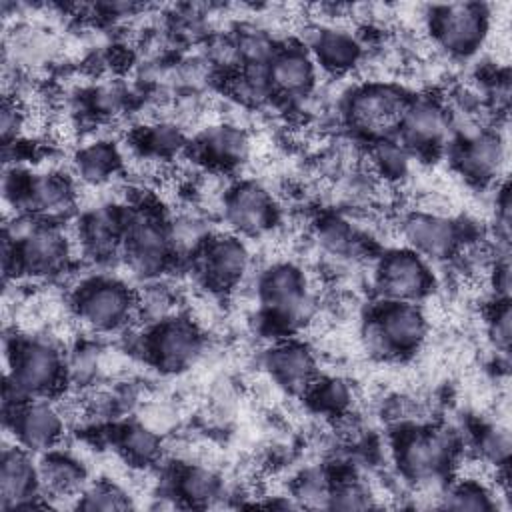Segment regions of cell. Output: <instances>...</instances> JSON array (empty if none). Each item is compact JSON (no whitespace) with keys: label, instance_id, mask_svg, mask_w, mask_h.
I'll return each mask as SVG.
<instances>
[{"label":"cell","instance_id":"cell-1","mask_svg":"<svg viewBox=\"0 0 512 512\" xmlns=\"http://www.w3.org/2000/svg\"><path fill=\"white\" fill-rule=\"evenodd\" d=\"M8 360L10 368L4 388L6 410L30 398H50L68 378L64 354L50 340L32 338L14 342Z\"/></svg>","mask_w":512,"mask_h":512},{"label":"cell","instance_id":"cell-2","mask_svg":"<svg viewBox=\"0 0 512 512\" xmlns=\"http://www.w3.org/2000/svg\"><path fill=\"white\" fill-rule=\"evenodd\" d=\"M394 452L404 478L430 484L440 480L454 464L458 442L446 428L412 426L398 434Z\"/></svg>","mask_w":512,"mask_h":512},{"label":"cell","instance_id":"cell-3","mask_svg":"<svg viewBox=\"0 0 512 512\" xmlns=\"http://www.w3.org/2000/svg\"><path fill=\"white\" fill-rule=\"evenodd\" d=\"M258 298L276 328L288 332L310 320L314 300L306 274L290 262L272 264L258 282Z\"/></svg>","mask_w":512,"mask_h":512},{"label":"cell","instance_id":"cell-4","mask_svg":"<svg viewBox=\"0 0 512 512\" xmlns=\"http://www.w3.org/2000/svg\"><path fill=\"white\" fill-rule=\"evenodd\" d=\"M428 332L424 312L412 302H380L364 326L370 352L396 358L420 348Z\"/></svg>","mask_w":512,"mask_h":512},{"label":"cell","instance_id":"cell-5","mask_svg":"<svg viewBox=\"0 0 512 512\" xmlns=\"http://www.w3.org/2000/svg\"><path fill=\"white\" fill-rule=\"evenodd\" d=\"M410 98L392 84L370 82L352 90L344 102L348 124L372 142L394 138Z\"/></svg>","mask_w":512,"mask_h":512},{"label":"cell","instance_id":"cell-6","mask_svg":"<svg viewBox=\"0 0 512 512\" xmlns=\"http://www.w3.org/2000/svg\"><path fill=\"white\" fill-rule=\"evenodd\" d=\"M138 312V298L116 278H90L74 296L76 318L92 332H116Z\"/></svg>","mask_w":512,"mask_h":512},{"label":"cell","instance_id":"cell-7","mask_svg":"<svg viewBox=\"0 0 512 512\" xmlns=\"http://www.w3.org/2000/svg\"><path fill=\"white\" fill-rule=\"evenodd\" d=\"M120 254L126 266L140 278L162 274L176 254L170 226L146 210L128 214Z\"/></svg>","mask_w":512,"mask_h":512},{"label":"cell","instance_id":"cell-8","mask_svg":"<svg viewBox=\"0 0 512 512\" xmlns=\"http://www.w3.org/2000/svg\"><path fill=\"white\" fill-rule=\"evenodd\" d=\"M490 14L484 4L456 2L436 6L430 12V32L434 42L450 56L466 58L486 40Z\"/></svg>","mask_w":512,"mask_h":512},{"label":"cell","instance_id":"cell-9","mask_svg":"<svg viewBox=\"0 0 512 512\" xmlns=\"http://www.w3.org/2000/svg\"><path fill=\"white\" fill-rule=\"evenodd\" d=\"M202 348L204 336L198 326L174 316L156 322L144 336V352L148 360L164 372L190 368L200 358Z\"/></svg>","mask_w":512,"mask_h":512},{"label":"cell","instance_id":"cell-10","mask_svg":"<svg viewBox=\"0 0 512 512\" xmlns=\"http://www.w3.org/2000/svg\"><path fill=\"white\" fill-rule=\"evenodd\" d=\"M374 284L386 302H412L422 300L432 288V272L428 260L410 248L390 250L376 266Z\"/></svg>","mask_w":512,"mask_h":512},{"label":"cell","instance_id":"cell-11","mask_svg":"<svg viewBox=\"0 0 512 512\" xmlns=\"http://www.w3.org/2000/svg\"><path fill=\"white\" fill-rule=\"evenodd\" d=\"M6 424L12 428L16 444L32 454H46L60 444L66 420L60 406L50 398H30L10 408Z\"/></svg>","mask_w":512,"mask_h":512},{"label":"cell","instance_id":"cell-12","mask_svg":"<svg viewBox=\"0 0 512 512\" xmlns=\"http://www.w3.org/2000/svg\"><path fill=\"white\" fill-rule=\"evenodd\" d=\"M220 204L224 222L236 236H260L276 220L272 196L266 188L250 180L228 186Z\"/></svg>","mask_w":512,"mask_h":512},{"label":"cell","instance_id":"cell-13","mask_svg":"<svg viewBox=\"0 0 512 512\" xmlns=\"http://www.w3.org/2000/svg\"><path fill=\"white\" fill-rule=\"evenodd\" d=\"M406 246L424 260H446L460 252L462 230L454 220L430 210H416L402 222Z\"/></svg>","mask_w":512,"mask_h":512},{"label":"cell","instance_id":"cell-14","mask_svg":"<svg viewBox=\"0 0 512 512\" xmlns=\"http://www.w3.org/2000/svg\"><path fill=\"white\" fill-rule=\"evenodd\" d=\"M40 472L32 460V452L14 442V446L2 450L0 460V508L26 510L40 504Z\"/></svg>","mask_w":512,"mask_h":512},{"label":"cell","instance_id":"cell-15","mask_svg":"<svg viewBox=\"0 0 512 512\" xmlns=\"http://www.w3.org/2000/svg\"><path fill=\"white\" fill-rule=\"evenodd\" d=\"M450 134V110L434 98L408 100L398 124V140L410 152H428L444 144Z\"/></svg>","mask_w":512,"mask_h":512},{"label":"cell","instance_id":"cell-16","mask_svg":"<svg viewBox=\"0 0 512 512\" xmlns=\"http://www.w3.org/2000/svg\"><path fill=\"white\" fill-rule=\"evenodd\" d=\"M198 266L206 284L214 290L238 286L250 268V252L236 234L206 238L198 250Z\"/></svg>","mask_w":512,"mask_h":512},{"label":"cell","instance_id":"cell-17","mask_svg":"<svg viewBox=\"0 0 512 512\" xmlns=\"http://www.w3.org/2000/svg\"><path fill=\"white\" fill-rule=\"evenodd\" d=\"M454 162L464 178L474 184L494 182L506 162V144L502 136L488 128H478L460 136L454 152Z\"/></svg>","mask_w":512,"mask_h":512},{"label":"cell","instance_id":"cell-18","mask_svg":"<svg viewBox=\"0 0 512 512\" xmlns=\"http://www.w3.org/2000/svg\"><path fill=\"white\" fill-rule=\"evenodd\" d=\"M316 62L302 46L276 48L268 62V80L274 96L288 100L304 98L316 84Z\"/></svg>","mask_w":512,"mask_h":512},{"label":"cell","instance_id":"cell-19","mask_svg":"<svg viewBox=\"0 0 512 512\" xmlns=\"http://www.w3.org/2000/svg\"><path fill=\"white\" fill-rule=\"evenodd\" d=\"M264 364L272 378L292 394H308L318 380V366L312 350L296 340H284L266 352Z\"/></svg>","mask_w":512,"mask_h":512},{"label":"cell","instance_id":"cell-20","mask_svg":"<svg viewBox=\"0 0 512 512\" xmlns=\"http://www.w3.org/2000/svg\"><path fill=\"white\" fill-rule=\"evenodd\" d=\"M308 52L316 66L330 74H346L356 68L364 56L360 38L346 28L320 26L308 38Z\"/></svg>","mask_w":512,"mask_h":512},{"label":"cell","instance_id":"cell-21","mask_svg":"<svg viewBox=\"0 0 512 512\" xmlns=\"http://www.w3.org/2000/svg\"><path fill=\"white\" fill-rule=\"evenodd\" d=\"M252 142L244 128L236 124L208 126L196 140V154L208 166L224 170L242 164L250 154Z\"/></svg>","mask_w":512,"mask_h":512},{"label":"cell","instance_id":"cell-22","mask_svg":"<svg viewBox=\"0 0 512 512\" xmlns=\"http://www.w3.org/2000/svg\"><path fill=\"white\" fill-rule=\"evenodd\" d=\"M126 216L114 206H102L86 214L78 226L80 248L96 260L112 258L122 248Z\"/></svg>","mask_w":512,"mask_h":512},{"label":"cell","instance_id":"cell-23","mask_svg":"<svg viewBox=\"0 0 512 512\" xmlns=\"http://www.w3.org/2000/svg\"><path fill=\"white\" fill-rule=\"evenodd\" d=\"M40 472V492L42 496L58 498H74L78 500L80 492L84 490V468L78 460L60 454V452H46L38 464Z\"/></svg>","mask_w":512,"mask_h":512},{"label":"cell","instance_id":"cell-24","mask_svg":"<svg viewBox=\"0 0 512 512\" xmlns=\"http://www.w3.org/2000/svg\"><path fill=\"white\" fill-rule=\"evenodd\" d=\"M122 156L112 142L98 140L82 146L74 158V170L78 178L92 186L106 184L120 168Z\"/></svg>","mask_w":512,"mask_h":512},{"label":"cell","instance_id":"cell-25","mask_svg":"<svg viewBox=\"0 0 512 512\" xmlns=\"http://www.w3.org/2000/svg\"><path fill=\"white\" fill-rule=\"evenodd\" d=\"M174 494L188 506H208L222 494V480L212 468L188 464L176 474Z\"/></svg>","mask_w":512,"mask_h":512},{"label":"cell","instance_id":"cell-26","mask_svg":"<svg viewBox=\"0 0 512 512\" xmlns=\"http://www.w3.org/2000/svg\"><path fill=\"white\" fill-rule=\"evenodd\" d=\"M116 444L122 456L126 458V462L140 468L156 464L162 454V440L158 438V434L146 428L144 424H136V422L120 428L116 436Z\"/></svg>","mask_w":512,"mask_h":512},{"label":"cell","instance_id":"cell-27","mask_svg":"<svg viewBox=\"0 0 512 512\" xmlns=\"http://www.w3.org/2000/svg\"><path fill=\"white\" fill-rule=\"evenodd\" d=\"M316 242L322 252L334 258H354L358 256L362 246V240L356 234L354 226L336 216H330L318 222Z\"/></svg>","mask_w":512,"mask_h":512},{"label":"cell","instance_id":"cell-28","mask_svg":"<svg viewBox=\"0 0 512 512\" xmlns=\"http://www.w3.org/2000/svg\"><path fill=\"white\" fill-rule=\"evenodd\" d=\"M410 150L394 138H384L372 142L368 148V164L372 172L384 180H400L410 168Z\"/></svg>","mask_w":512,"mask_h":512},{"label":"cell","instance_id":"cell-29","mask_svg":"<svg viewBox=\"0 0 512 512\" xmlns=\"http://www.w3.org/2000/svg\"><path fill=\"white\" fill-rule=\"evenodd\" d=\"M138 144L144 156H150L154 160H166L170 156H176L184 148V136L176 124L160 120L142 128Z\"/></svg>","mask_w":512,"mask_h":512},{"label":"cell","instance_id":"cell-30","mask_svg":"<svg viewBox=\"0 0 512 512\" xmlns=\"http://www.w3.org/2000/svg\"><path fill=\"white\" fill-rule=\"evenodd\" d=\"M440 506L448 510H492L496 502L484 482L478 478H462L440 496Z\"/></svg>","mask_w":512,"mask_h":512},{"label":"cell","instance_id":"cell-31","mask_svg":"<svg viewBox=\"0 0 512 512\" xmlns=\"http://www.w3.org/2000/svg\"><path fill=\"white\" fill-rule=\"evenodd\" d=\"M510 432L504 426L490 424L484 426L476 436V450L478 460L484 466H494L496 470H506L510 462Z\"/></svg>","mask_w":512,"mask_h":512},{"label":"cell","instance_id":"cell-32","mask_svg":"<svg viewBox=\"0 0 512 512\" xmlns=\"http://www.w3.org/2000/svg\"><path fill=\"white\" fill-rule=\"evenodd\" d=\"M332 480L324 470L312 468L302 472L292 490H294V498L298 500V504L302 506H316V508H328V500H330V492H332Z\"/></svg>","mask_w":512,"mask_h":512},{"label":"cell","instance_id":"cell-33","mask_svg":"<svg viewBox=\"0 0 512 512\" xmlns=\"http://www.w3.org/2000/svg\"><path fill=\"white\" fill-rule=\"evenodd\" d=\"M126 102V90L116 82L98 84L86 92V108L100 120H108L120 114L126 108Z\"/></svg>","mask_w":512,"mask_h":512},{"label":"cell","instance_id":"cell-34","mask_svg":"<svg viewBox=\"0 0 512 512\" xmlns=\"http://www.w3.org/2000/svg\"><path fill=\"white\" fill-rule=\"evenodd\" d=\"M306 396H310L320 410L330 412V414H338V412H344L350 406L352 390L340 378H326V380L318 378L312 384V388L308 390Z\"/></svg>","mask_w":512,"mask_h":512},{"label":"cell","instance_id":"cell-35","mask_svg":"<svg viewBox=\"0 0 512 512\" xmlns=\"http://www.w3.org/2000/svg\"><path fill=\"white\" fill-rule=\"evenodd\" d=\"M76 506L82 510H124L130 506L128 496L110 482H96L84 486Z\"/></svg>","mask_w":512,"mask_h":512},{"label":"cell","instance_id":"cell-36","mask_svg":"<svg viewBox=\"0 0 512 512\" xmlns=\"http://www.w3.org/2000/svg\"><path fill=\"white\" fill-rule=\"evenodd\" d=\"M368 506H372V496L360 482L344 480V482L332 484L328 508L358 510V508H368Z\"/></svg>","mask_w":512,"mask_h":512},{"label":"cell","instance_id":"cell-37","mask_svg":"<svg viewBox=\"0 0 512 512\" xmlns=\"http://www.w3.org/2000/svg\"><path fill=\"white\" fill-rule=\"evenodd\" d=\"M488 336L502 354H508L512 342V314L508 300H498L492 308L488 316Z\"/></svg>","mask_w":512,"mask_h":512},{"label":"cell","instance_id":"cell-38","mask_svg":"<svg viewBox=\"0 0 512 512\" xmlns=\"http://www.w3.org/2000/svg\"><path fill=\"white\" fill-rule=\"evenodd\" d=\"M512 222V202H510V188L504 184L496 196V236L502 244L510 240V224Z\"/></svg>","mask_w":512,"mask_h":512}]
</instances>
